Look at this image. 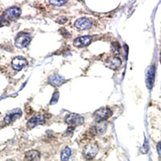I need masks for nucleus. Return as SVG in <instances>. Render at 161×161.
Instances as JSON below:
<instances>
[{
    "label": "nucleus",
    "instance_id": "1",
    "mask_svg": "<svg viewBox=\"0 0 161 161\" xmlns=\"http://www.w3.org/2000/svg\"><path fill=\"white\" fill-rule=\"evenodd\" d=\"M97 152H98V145L94 142H91L85 147L82 151V155L85 159L90 160L97 156Z\"/></svg>",
    "mask_w": 161,
    "mask_h": 161
},
{
    "label": "nucleus",
    "instance_id": "2",
    "mask_svg": "<svg viewBox=\"0 0 161 161\" xmlns=\"http://www.w3.org/2000/svg\"><path fill=\"white\" fill-rule=\"evenodd\" d=\"M111 115H112V110L107 106H106V107H102L100 108L99 110H96L94 113L93 117L97 123H100V122H105Z\"/></svg>",
    "mask_w": 161,
    "mask_h": 161
},
{
    "label": "nucleus",
    "instance_id": "3",
    "mask_svg": "<svg viewBox=\"0 0 161 161\" xmlns=\"http://www.w3.org/2000/svg\"><path fill=\"white\" fill-rule=\"evenodd\" d=\"M31 40V36L27 32H20L17 35L15 40V45L19 49H23L28 46Z\"/></svg>",
    "mask_w": 161,
    "mask_h": 161
},
{
    "label": "nucleus",
    "instance_id": "4",
    "mask_svg": "<svg viewBox=\"0 0 161 161\" xmlns=\"http://www.w3.org/2000/svg\"><path fill=\"white\" fill-rule=\"evenodd\" d=\"M64 121L67 124H69V127H77V126L82 125L85 122L84 118L82 115L77 114H69L65 117Z\"/></svg>",
    "mask_w": 161,
    "mask_h": 161
},
{
    "label": "nucleus",
    "instance_id": "5",
    "mask_svg": "<svg viewBox=\"0 0 161 161\" xmlns=\"http://www.w3.org/2000/svg\"><path fill=\"white\" fill-rule=\"evenodd\" d=\"M21 9L18 7H11L7 8L3 12V17L7 20H16L20 16Z\"/></svg>",
    "mask_w": 161,
    "mask_h": 161
},
{
    "label": "nucleus",
    "instance_id": "6",
    "mask_svg": "<svg viewBox=\"0 0 161 161\" xmlns=\"http://www.w3.org/2000/svg\"><path fill=\"white\" fill-rule=\"evenodd\" d=\"M28 64V61L22 56H16L11 61V66L16 71H21Z\"/></svg>",
    "mask_w": 161,
    "mask_h": 161
},
{
    "label": "nucleus",
    "instance_id": "7",
    "mask_svg": "<svg viewBox=\"0 0 161 161\" xmlns=\"http://www.w3.org/2000/svg\"><path fill=\"white\" fill-rule=\"evenodd\" d=\"M92 42V37L90 36H83L77 37L73 41V45L76 48H85L90 45Z\"/></svg>",
    "mask_w": 161,
    "mask_h": 161
},
{
    "label": "nucleus",
    "instance_id": "8",
    "mask_svg": "<svg viewBox=\"0 0 161 161\" xmlns=\"http://www.w3.org/2000/svg\"><path fill=\"white\" fill-rule=\"evenodd\" d=\"M45 122H46V119L44 118V116L41 115H35V116H33L32 118H31L28 121L27 127H28V128H29V129H31V128L35 127L36 126L44 124Z\"/></svg>",
    "mask_w": 161,
    "mask_h": 161
},
{
    "label": "nucleus",
    "instance_id": "9",
    "mask_svg": "<svg viewBox=\"0 0 161 161\" xmlns=\"http://www.w3.org/2000/svg\"><path fill=\"white\" fill-rule=\"evenodd\" d=\"M21 115H22V110L20 109H15L6 115L5 118H4V122L7 124H10V123L15 122L16 119L20 118Z\"/></svg>",
    "mask_w": 161,
    "mask_h": 161
},
{
    "label": "nucleus",
    "instance_id": "10",
    "mask_svg": "<svg viewBox=\"0 0 161 161\" xmlns=\"http://www.w3.org/2000/svg\"><path fill=\"white\" fill-rule=\"evenodd\" d=\"M74 26L78 30H88L92 27V22L89 19L81 18L75 21Z\"/></svg>",
    "mask_w": 161,
    "mask_h": 161
},
{
    "label": "nucleus",
    "instance_id": "11",
    "mask_svg": "<svg viewBox=\"0 0 161 161\" xmlns=\"http://www.w3.org/2000/svg\"><path fill=\"white\" fill-rule=\"evenodd\" d=\"M105 64L109 69L112 70H117L122 64V60L118 56H113L106 61Z\"/></svg>",
    "mask_w": 161,
    "mask_h": 161
},
{
    "label": "nucleus",
    "instance_id": "12",
    "mask_svg": "<svg viewBox=\"0 0 161 161\" xmlns=\"http://www.w3.org/2000/svg\"><path fill=\"white\" fill-rule=\"evenodd\" d=\"M156 69L154 65H151L148 67L146 73V82H147V86L148 89L151 90L154 84V80H155V73Z\"/></svg>",
    "mask_w": 161,
    "mask_h": 161
},
{
    "label": "nucleus",
    "instance_id": "13",
    "mask_svg": "<svg viewBox=\"0 0 161 161\" xmlns=\"http://www.w3.org/2000/svg\"><path fill=\"white\" fill-rule=\"evenodd\" d=\"M48 82L52 86L60 87L66 82V79H64V77L60 76L59 74H53L49 77Z\"/></svg>",
    "mask_w": 161,
    "mask_h": 161
},
{
    "label": "nucleus",
    "instance_id": "14",
    "mask_svg": "<svg viewBox=\"0 0 161 161\" xmlns=\"http://www.w3.org/2000/svg\"><path fill=\"white\" fill-rule=\"evenodd\" d=\"M25 159L28 161H40V153L36 150H31L25 153Z\"/></svg>",
    "mask_w": 161,
    "mask_h": 161
},
{
    "label": "nucleus",
    "instance_id": "15",
    "mask_svg": "<svg viewBox=\"0 0 161 161\" xmlns=\"http://www.w3.org/2000/svg\"><path fill=\"white\" fill-rule=\"evenodd\" d=\"M71 156V149L69 147H64V149L61 151V161H68Z\"/></svg>",
    "mask_w": 161,
    "mask_h": 161
},
{
    "label": "nucleus",
    "instance_id": "16",
    "mask_svg": "<svg viewBox=\"0 0 161 161\" xmlns=\"http://www.w3.org/2000/svg\"><path fill=\"white\" fill-rule=\"evenodd\" d=\"M60 97V93L58 91H56L54 92V94H52V97L51 101H50V105H55L56 103H57L58 100H59Z\"/></svg>",
    "mask_w": 161,
    "mask_h": 161
},
{
    "label": "nucleus",
    "instance_id": "17",
    "mask_svg": "<svg viewBox=\"0 0 161 161\" xmlns=\"http://www.w3.org/2000/svg\"><path fill=\"white\" fill-rule=\"evenodd\" d=\"M112 51L115 55L119 54L120 52V45L118 42H113L112 43Z\"/></svg>",
    "mask_w": 161,
    "mask_h": 161
},
{
    "label": "nucleus",
    "instance_id": "18",
    "mask_svg": "<svg viewBox=\"0 0 161 161\" xmlns=\"http://www.w3.org/2000/svg\"><path fill=\"white\" fill-rule=\"evenodd\" d=\"M68 21V19L66 17H64V16H60L58 18L56 19V22L60 24H64Z\"/></svg>",
    "mask_w": 161,
    "mask_h": 161
},
{
    "label": "nucleus",
    "instance_id": "19",
    "mask_svg": "<svg viewBox=\"0 0 161 161\" xmlns=\"http://www.w3.org/2000/svg\"><path fill=\"white\" fill-rule=\"evenodd\" d=\"M60 32H61L62 36L65 37V38H68V37L70 36V34H69V31H67L66 29H64V28H61V29H60Z\"/></svg>",
    "mask_w": 161,
    "mask_h": 161
},
{
    "label": "nucleus",
    "instance_id": "20",
    "mask_svg": "<svg viewBox=\"0 0 161 161\" xmlns=\"http://www.w3.org/2000/svg\"><path fill=\"white\" fill-rule=\"evenodd\" d=\"M65 3H66L65 1H52V2H50L52 5L56 6V7H61V6L64 5Z\"/></svg>",
    "mask_w": 161,
    "mask_h": 161
},
{
    "label": "nucleus",
    "instance_id": "21",
    "mask_svg": "<svg viewBox=\"0 0 161 161\" xmlns=\"http://www.w3.org/2000/svg\"><path fill=\"white\" fill-rule=\"evenodd\" d=\"M73 131H74V127H69V128H68L66 131H65V134H64V135L71 136L72 135H73Z\"/></svg>",
    "mask_w": 161,
    "mask_h": 161
},
{
    "label": "nucleus",
    "instance_id": "22",
    "mask_svg": "<svg viewBox=\"0 0 161 161\" xmlns=\"http://www.w3.org/2000/svg\"><path fill=\"white\" fill-rule=\"evenodd\" d=\"M6 23H7V19H5V18L3 16H0V27L4 25Z\"/></svg>",
    "mask_w": 161,
    "mask_h": 161
},
{
    "label": "nucleus",
    "instance_id": "23",
    "mask_svg": "<svg viewBox=\"0 0 161 161\" xmlns=\"http://www.w3.org/2000/svg\"><path fill=\"white\" fill-rule=\"evenodd\" d=\"M156 148H157V151H158V154L161 156V142H159L156 145Z\"/></svg>",
    "mask_w": 161,
    "mask_h": 161
},
{
    "label": "nucleus",
    "instance_id": "24",
    "mask_svg": "<svg viewBox=\"0 0 161 161\" xmlns=\"http://www.w3.org/2000/svg\"><path fill=\"white\" fill-rule=\"evenodd\" d=\"M7 161H13V160H7Z\"/></svg>",
    "mask_w": 161,
    "mask_h": 161
},
{
    "label": "nucleus",
    "instance_id": "25",
    "mask_svg": "<svg viewBox=\"0 0 161 161\" xmlns=\"http://www.w3.org/2000/svg\"><path fill=\"white\" fill-rule=\"evenodd\" d=\"M160 63H161V54H160Z\"/></svg>",
    "mask_w": 161,
    "mask_h": 161
}]
</instances>
